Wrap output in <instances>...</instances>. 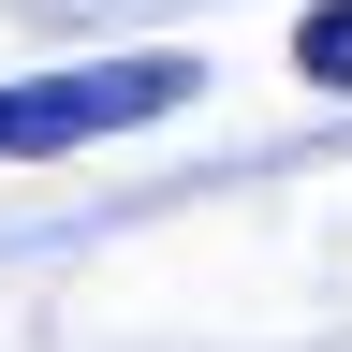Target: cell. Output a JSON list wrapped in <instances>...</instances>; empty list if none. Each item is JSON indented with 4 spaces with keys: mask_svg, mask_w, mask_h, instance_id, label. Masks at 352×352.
I'll list each match as a JSON object with an SVG mask.
<instances>
[{
    "mask_svg": "<svg viewBox=\"0 0 352 352\" xmlns=\"http://www.w3.org/2000/svg\"><path fill=\"white\" fill-rule=\"evenodd\" d=\"M206 88L191 44H132V59H74V74H15L0 88V162H74L103 132H147Z\"/></svg>",
    "mask_w": 352,
    "mask_h": 352,
    "instance_id": "obj_1",
    "label": "cell"
},
{
    "mask_svg": "<svg viewBox=\"0 0 352 352\" xmlns=\"http://www.w3.org/2000/svg\"><path fill=\"white\" fill-rule=\"evenodd\" d=\"M294 74H308V88H352V0L294 15Z\"/></svg>",
    "mask_w": 352,
    "mask_h": 352,
    "instance_id": "obj_2",
    "label": "cell"
}]
</instances>
